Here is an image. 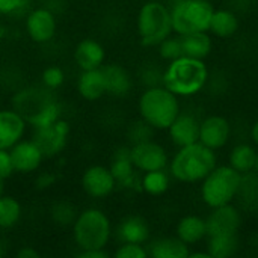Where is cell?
<instances>
[{"label":"cell","instance_id":"22","mask_svg":"<svg viewBox=\"0 0 258 258\" xmlns=\"http://www.w3.org/2000/svg\"><path fill=\"white\" fill-rule=\"evenodd\" d=\"M118 239L130 243H141L144 245L150 237V228L144 218L141 216H127L121 221L116 230Z\"/></svg>","mask_w":258,"mask_h":258},{"label":"cell","instance_id":"35","mask_svg":"<svg viewBox=\"0 0 258 258\" xmlns=\"http://www.w3.org/2000/svg\"><path fill=\"white\" fill-rule=\"evenodd\" d=\"M29 0H0V15L14 17L26 12Z\"/></svg>","mask_w":258,"mask_h":258},{"label":"cell","instance_id":"15","mask_svg":"<svg viewBox=\"0 0 258 258\" xmlns=\"http://www.w3.org/2000/svg\"><path fill=\"white\" fill-rule=\"evenodd\" d=\"M230 122L219 115H213L206 118L200 124V139L203 145H206L210 150H219L227 145L230 139Z\"/></svg>","mask_w":258,"mask_h":258},{"label":"cell","instance_id":"44","mask_svg":"<svg viewBox=\"0 0 258 258\" xmlns=\"http://www.w3.org/2000/svg\"><path fill=\"white\" fill-rule=\"evenodd\" d=\"M5 255V245H3V242L0 240V258Z\"/></svg>","mask_w":258,"mask_h":258},{"label":"cell","instance_id":"45","mask_svg":"<svg viewBox=\"0 0 258 258\" xmlns=\"http://www.w3.org/2000/svg\"><path fill=\"white\" fill-rule=\"evenodd\" d=\"M254 171L258 174V153H257V157H255V165H254Z\"/></svg>","mask_w":258,"mask_h":258},{"label":"cell","instance_id":"23","mask_svg":"<svg viewBox=\"0 0 258 258\" xmlns=\"http://www.w3.org/2000/svg\"><path fill=\"white\" fill-rule=\"evenodd\" d=\"M175 233H177V237L186 245L198 243L207 236L206 219L200 216H194V215L184 216L178 221Z\"/></svg>","mask_w":258,"mask_h":258},{"label":"cell","instance_id":"28","mask_svg":"<svg viewBox=\"0 0 258 258\" xmlns=\"http://www.w3.org/2000/svg\"><path fill=\"white\" fill-rule=\"evenodd\" d=\"M255 157L257 153L252 147H249L248 144H240L230 154V166L240 174H248L254 171Z\"/></svg>","mask_w":258,"mask_h":258},{"label":"cell","instance_id":"2","mask_svg":"<svg viewBox=\"0 0 258 258\" xmlns=\"http://www.w3.org/2000/svg\"><path fill=\"white\" fill-rule=\"evenodd\" d=\"M209 77V71L203 59L180 56L169 60L162 76V83L177 97H190L198 94Z\"/></svg>","mask_w":258,"mask_h":258},{"label":"cell","instance_id":"26","mask_svg":"<svg viewBox=\"0 0 258 258\" xmlns=\"http://www.w3.org/2000/svg\"><path fill=\"white\" fill-rule=\"evenodd\" d=\"M237 29H239V20L231 11L219 9L213 12L209 32H212L219 38H230L237 32Z\"/></svg>","mask_w":258,"mask_h":258},{"label":"cell","instance_id":"8","mask_svg":"<svg viewBox=\"0 0 258 258\" xmlns=\"http://www.w3.org/2000/svg\"><path fill=\"white\" fill-rule=\"evenodd\" d=\"M172 32L171 11L160 2H147L138 14V33L147 47L159 45Z\"/></svg>","mask_w":258,"mask_h":258},{"label":"cell","instance_id":"41","mask_svg":"<svg viewBox=\"0 0 258 258\" xmlns=\"http://www.w3.org/2000/svg\"><path fill=\"white\" fill-rule=\"evenodd\" d=\"M251 138H252V141L255 142L258 145V121L252 125V130H251Z\"/></svg>","mask_w":258,"mask_h":258},{"label":"cell","instance_id":"17","mask_svg":"<svg viewBox=\"0 0 258 258\" xmlns=\"http://www.w3.org/2000/svg\"><path fill=\"white\" fill-rule=\"evenodd\" d=\"M116 184L122 187L133 189L135 186H141V180L136 175V168L130 159V148L121 147L115 151L112 157V163L109 166Z\"/></svg>","mask_w":258,"mask_h":258},{"label":"cell","instance_id":"40","mask_svg":"<svg viewBox=\"0 0 258 258\" xmlns=\"http://www.w3.org/2000/svg\"><path fill=\"white\" fill-rule=\"evenodd\" d=\"M41 257V254L35 249V248H32V246H24V248H21L18 252H17V258H39Z\"/></svg>","mask_w":258,"mask_h":258},{"label":"cell","instance_id":"12","mask_svg":"<svg viewBox=\"0 0 258 258\" xmlns=\"http://www.w3.org/2000/svg\"><path fill=\"white\" fill-rule=\"evenodd\" d=\"M116 187V181L109 168L103 165H92L85 169L82 175V189L83 192L94 198L103 200L107 198Z\"/></svg>","mask_w":258,"mask_h":258},{"label":"cell","instance_id":"21","mask_svg":"<svg viewBox=\"0 0 258 258\" xmlns=\"http://www.w3.org/2000/svg\"><path fill=\"white\" fill-rule=\"evenodd\" d=\"M103 73L106 79V92L113 97H124L132 89V77L128 71L118 65V63H109L103 65Z\"/></svg>","mask_w":258,"mask_h":258},{"label":"cell","instance_id":"38","mask_svg":"<svg viewBox=\"0 0 258 258\" xmlns=\"http://www.w3.org/2000/svg\"><path fill=\"white\" fill-rule=\"evenodd\" d=\"M79 258H107L109 254L104 249H80Z\"/></svg>","mask_w":258,"mask_h":258},{"label":"cell","instance_id":"32","mask_svg":"<svg viewBox=\"0 0 258 258\" xmlns=\"http://www.w3.org/2000/svg\"><path fill=\"white\" fill-rule=\"evenodd\" d=\"M160 56L166 60H174L180 56H183V47H181V38H172L171 35L163 39L159 44Z\"/></svg>","mask_w":258,"mask_h":258},{"label":"cell","instance_id":"13","mask_svg":"<svg viewBox=\"0 0 258 258\" xmlns=\"http://www.w3.org/2000/svg\"><path fill=\"white\" fill-rule=\"evenodd\" d=\"M15 172L30 174L39 169L45 159L41 148L33 139H21L9 150Z\"/></svg>","mask_w":258,"mask_h":258},{"label":"cell","instance_id":"37","mask_svg":"<svg viewBox=\"0 0 258 258\" xmlns=\"http://www.w3.org/2000/svg\"><path fill=\"white\" fill-rule=\"evenodd\" d=\"M14 172H15V169H14V165H12L9 150H2L0 148V178L8 180L9 177H12Z\"/></svg>","mask_w":258,"mask_h":258},{"label":"cell","instance_id":"14","mask_svg":"<svg viewBox=\"0 0 258 258\" xmlns=\"http://www.w3.org/2000/svg\"><path fill=\"white\" fill-rule=\"evenodd\" d=\"M240 215L237 209L230 204L213 209L210 216L206 219L207 237L213 236H233L237 234L240 227Z\"/></svg>","mask_w":258,"mask_h":258},{"label":"cell","instance_id":"4","mask_svg":"<svg viewBox=\"0 0 258 258\" xmlns=\"http://www.w3.org/2000/svg\"><path fill=\"white\" fill-rule=\"evenodd\" d=\"M142 121L157 130H168L180 115V103L174 92L165 86H151L139 98Z\"/></svg>","mask_w":258,"mask_h":258},{"label":"cell","instance_id":"6","mask_svg":"<svg viewBox=\"0 0 258 258\" xmlns=\"http://www.w3.org/2000/svg\"><path fill=\"white\" fill-rule=\"evenodd\" d=\"M242 174L234 168L216 166L204 180L201 186V198L210 207L216 209L225 204H231L236 195L240 192Z\"/></svg>","mask_w":258,"mask_h":258},{"label":"cell","instance_id":"27","mask_svg":"<svg viewBox=\"0 0 258 258\" xmlns=\"http://www.w3.org/2000/svg\"><path fill=\"white\" fill-rule=\"evenodd\" d=\"M239 239L237 234L233 236H213L209 237L207 252L212 258H228L237 252Z\"/></svg>","mask_w":258,"mask_h":258},{"label":"cell","instance_id":"39","mask_svg":"<svg viewBox=\"0 0 258 258\" xmlns=\"http://www.w3.org/2000/svg\"><path fill=\"white\" fill-rule=\"evenodd\" d=\"M54 177L51 175V174H42V175H39L38 177V180H36V186L39 187V189H47V187H50L53 183H54Z\"/></svg>","mask_w":258,"mask_h":258},{"label":"cell","instance_id":"3","mask_svg":"<svg viewBox=\"0 0 258 258\" xmlns=\"http://www.w3.org/2000/svg\"><path fill=\"white\" fill-rule=\"evenodd\" d=\"M215 168V150L207 148L201 142L180 147L169 165L172 177L181 183H195L204 180Z\"/></svg>","mask_w":258,"mask_h":258},{"label":"cell","instance_id":"29","mask_svg":"<svg viewBox=\"0 0 258 258\" xmlns=\"http://www.w3.org/2000/svg\"><path fill=\"white\" fill-rule=\"evenodd\" d=\"M21 218V204L8 195L0 197V230H9L18 224Z\"/></svg>","mask_w":258,"mask_h":258},{"label":"cell","instance_id":"30","mask_svg":"<svg viewBox=\"0 0 258 258\" xmlns=\"http://www.w3.org/2000/svg\"><path fill=\"white\" fill-rule=\"evenodd\" d=\"M169 187V177L163 169L144 172V177L141 178V189L147 192L148 195L159 197L163 195Z\"/></svg>","mask_w":258,"mask_h":258},{"label":"cell","instance_id":"42","mask_svg":"<svg viewBox=\"0 0 258 258\" xmlns=\"http://www.w3.org/2000/svg\"><path fill=\"white\" fill-rule=\"evenodd\" d=\"M190 258H212L209 252H195V254H189Z\"/></svg>","mask_w":258,"mask_h":258},{"label":"cell","instance_id":"19","mask_svg":"<svg viewBox=\"0 0 258 258\" xmlns=\"http://www.w3.org/2000/svg\"><path fill=\"white\" fill-rule=\"evenodd\" d=\"M77 92L86 101H97L107 94L103 68L82 71L77 80Z\"/></svg>","mask_w":258,"mask_h":258},{"label":"cell","instance_id":"34","mask_svg":"<svg viewBox=\"0 0 258 258\" xmlns=\"http://www.w3.org/2000/svg\"><path fill=\"white\" fill-rule=\"evenodd\" d=\"M115 257L116 258H147L148 257V251H147L141 243H130V242H124V243H121V246H118V249L115 251Z\"/></svg>","mask_w":258,"mask_h":258},{"label":"cell","instance_id":"33","mask_svg":"<svg viewBox=\"0 0 258 258\" xmlns=\"http://www.w3.org/2000/svg\"><path fill=\"white\" fill-rule=\"evenodd\" d=\"M41 80H42V85L51 91L60 88L65 82V73L60 67H47L44 71H42V76H41Z\"/></svg>","mask_w":258,"mask_h":258},{"label":"cell","instance_id":"1","mask_svg":"<svg viewBox=\"0 0 258 258\" xmlns=\"http://www.w3.org/2000/svg\"><path fill=\"white\" fill-rule=\"evenodd\" d=\"M12 109L33 128L50 125L60 118V106L53 91L42 86H27L15 92Z\"/></svg>","mask_w":258,"mask_h":258},{"label":"cell","instance_id":"31","mask_svg":"<svg viewBox=\"0 0 258 258\" xmlns=\"http://www.w3.org/2000/svg\"><path fill=\"white\" fill-rule=\"evenodd\" d=\"M77 215L79 213H77L76 207L68 201H57L51 206V210H50V216H51L53 222H56L57 225H62V227L73 225Z\"/></svg>","mask_w":258,"mask_h":258},{"label":"cell","instance_id":"43","mask_svg":"<svg viewBox=\"0 0 258 258\" xmlns=\"http://www.w3.org/2000/svg\"><path fill=\"white\" fill-rule=\"evenodd\" d=\"M3 192H5V180L0 178V197L3 195Z\"/></svg>","mask_w":258,"mask_h":258},{"label":"cell","instance_id":"25","mask_svg":"<svg viewBox=\"0 0 258 258\" xmlns=\"http://www.w3.org/2000/svg\"><path fill=\"white\" fill-rule=\"evenodd\" d=\"M180 38L184 56L204 59L212 51V38L207 32H192L187 35H181Z\"/></svg>","mask_w":258,"mask_h":258},{"label":"cell","instance_id":"10","mask_svg":"<svg viewBox=\"0 0 258 258\" xmlns=\"http://www.w3.org/2000/svg\"><path fill=\"white\" fill-rule=\"evenodd\" d=\"M26 33L36 44H45L56 35V15L48 8H35L26 14Z\"/></svg>","mask_w":258,"mask_h":258},{"label":"cell","instance_id":"24","mask_svg":"<svg viewBox=\"0 0 258 258\" xmlns=\"http://www.w3.org/2000/svg\"><path fill=\"white\" fill-rule=\"evenodd\" d=\"M189 248L178 237H165L154 240L148 248V255L153 258H187Z\"/></svg>","mask_w":258,"mask_h":258},{"label":"cell","instance_id":"5","mask_svg":"<svg viewBox=\"0 0 258 258\" xmlns=\"http://www.w3.org/2000/svg\"><path fill=\"white\" fill-rule=\"evenodd\" d=\"M110 236L112 227L107 215L95 207L79 213L73 224V237L80 249H104Z\"/></svg>","mask_w":258,"mask_h":258},{"label":"cell","instance_id":"20","mask_svg":"<svg viewBox=\"0 0 258 258\" xmlns=\"http://www.w3.org/2000/svg\"><path fill=\"white\" fill-rule=\"evenodd\" d=\"M171 141L177 147H184L198 142L200 139V122L186 113H180L168 128Z\"/></svg>","mask_w":258,"mask_h":258},{"label":"cell","instance_id":"18","mask_svg":"<svg viewBox=\"0 0 258 258\" xmlns=\"http://www.w3.org/2000/svg\"><path fill=\"white\" fill-rule=\"evenodd\" d=\"M104 57H106L104 47L92 38L82 39L74 48V60L82 71L103 67Z\"/></svg>","mask_w":258,"mask_h":258},{"label":"cell","instance_id":"9","mask_svg":"<svg viewBox=\"0 0 258 258\" xmlns=\"http://www.w3.org/2000/svg\"><path fill=\"white\" fill-rule=\"evenodd\" d=\"M70 133H71V127L68 121L59 118L50 125L35 128L32 139L38 144L44 157H54L59 153H62L63 148L67 147Z\"/></svg>","mask_w":258,"mask_h":258},{"label":"cell","instance_id":"36","mask_svg":"<svg viewBox=\"0 0 258 258\" xmlns=\"http://www.w3.org/2000/svg\"><path fill=\"white\" fill-rule=\"evenodd\" d=\"M151 125H148L145 121L142 122H138L132 127L130 130V136H132V141L135 144L138 142H144V141H150V135H151Z\"/></svg>","mask_w":258,"mask_h":258},{"label":"cell","instance_id":"11","mask_svg":"<svg viewBox=\"0 0 258 258\" xmlns=\"http://www.w3.org/2000/svg\"><path fill=\"white\" fill-rule=\"evenodd\" d=\"M130 159L135 168L141 172L165 169L168 165V154L165 148L153 141L133 144L130 148Z\"/></svg>","mask_w":258,"mask_h":258},{"label":"cell","instance_id":"16","mask_svg":"<svg viewBox=\"0 0 258 258\" xmlns=\"http://www.w3.org/2000/svg\"><path fill=\"white\" fill-rule=\"evenodd\" d=\"M27 122L14 109L0 110V148L11 150L24 138Z\"/></svg>","mask_w":258,"mask_h":258},{"label":"cell","instance_id":"7","mask_svg":"<svg viewBox=\"0 0 258 258\" xmlns=\"http://www.w3.org/2000/svg\"><path fill=\"white\" fill-rule=\"evenodd\" d=\"M213 12L209 0H178L171 9L172 30L180 36L192 32H209Z\"/></svg>","mask_w":258,"mask_h":258}]
</instances>
